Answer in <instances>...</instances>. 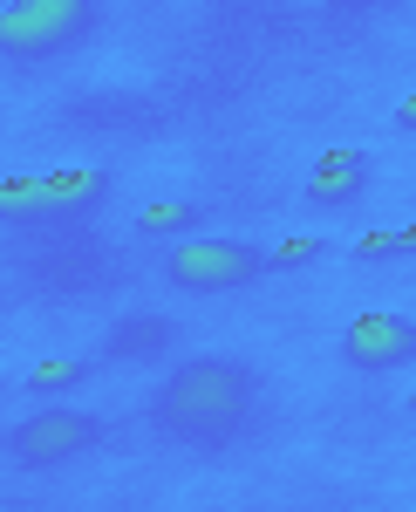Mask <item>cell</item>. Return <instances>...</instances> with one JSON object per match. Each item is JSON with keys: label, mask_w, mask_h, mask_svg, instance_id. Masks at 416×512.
<instances>
[{"label": "cell", "mask_w": 416, "mask_h": 512, "mask_svg": "<svg viewBox=\"0 0 416 512\" xmlns=\"http://www.w3.org/2000/svg\"><path fill=\"white\" fill-rule=\"evenodd\" d=\"M253 403H260V376L246 369V362H232V355H191L178 362L151 396V424L171 444H191V451H219L232 437L246 431V417H253Z\"/></svg>", "instance_id": "6da1fadb"}, {"label": "cell", "mask_w": 416, "mask_h": 512, "mask_svg": "<svg viewBox=\"0 0 416 512\" xmlns=\"http://www.w3.org/2000/svg\"><path fill=\"white\" fill-rule=\"evenodd\" d=\"M103 28V0H14L0 7V62L35 69V62H62Z\"/></svg>", "instance_id": "7a4b0ae2"}, {"label": "cell", "mask_w": 416, "mask_h": 512, "mask_svg": "<svg viewBox=\"0 0 416 512\" xmlns=\"http://www.w3.org/2000/svg\"><path fill=\"white\" fill-rule=\"evenodd\" d=\"M260 274H266V246H253V239L185 233L164 253V287H178V294H246Z\"/></svg>", "instance_id": "3957f363"}, {"label": "cell", "mask_w": 416, "mask_h": 512, "mask_svg": "<svg viewBox=\"0 0 416 512\" xmlns=\"http://www.w3.org/2000/svg\"><path fill=\"white\" fill-rule=\"evenodd\" d=\"M96 444H103V417L62 403V396H48L35 417H21V424L7 431V458H14L21 472H55V465L89 458Z\"/></svg>", "instance_id": "277c9868"}, {"label": "cell", "mask_w": 416, "mask_h": 512, "mask_svg": "<svg viewBox=\"0 0 416 512\" xmlns=\"http://www.w3.org/2000/svg\"><path fill=\"white\" fill-rule=\"evenodd\" d=\"M341 362L348 369H362V376H389V369H403L416 362V321L410 315H355L341 328Z\"/></svg>", "instance_id": "5b68a950"}, {"label": "cell", "mask_w": 416, "mask_h": 512, "mask_svg": "<svg viewBox=\"0 0 416 512\" xmlns=\"http://www.w3.org/2000/svg\"><path fill=\"white\" fill-rule=\"evenodd\" d=\"M369 178H376L369 151H355V144H341V151H321V164L307 171V205H314V212H348L355 198L369 192Z\"/></svg>", "instance_id": "8992f818"}, {"label": "cell", "mask_w": 416, "mask_h": 512, "mask_svg": "<svg viewBox=\"0 0 416 512\" xmlns=\"http://www.w3.org/2000/svg\"><path fill=\"white\" fill-rule=\"evenodd\" d=\"M110 198V171H48L41 178V226H82Z\"/></svg>", "instance_id": "52a82bcc"}, {"label": "cell", "mask_w": 416, "mask_h": 512, "mask_svg": "<svg viewBox=\"0 0 416 512\" xmlns=\"http://www.w3.org/2000/svg\"><path fill=\"white\" fill-rule=\"evenodd\" d=\"M178 349V321L171 315H123L103 335V362H164V355Z\"/></svg>", "instance_id": "ba28073f"}, {"label": "cell", "mask_w": 416, "mask_h": 512, "mask_svg": "<svg viewBox=\"0 0 416 512\" xmlns=\"http://www.w3.org/2000/svg\"><path fill=\"white\" fill-rule=\"evenodd\" d=\"M205 198H157L137 212V233L144 239H185V233H205Z\"/></svg>", "instance_id": "9c48e42d"}, {"label": "cell", "mask_w": 416, "mask_h": 512, "mask_svg": "<svg viewBox=\"0 0 416 512\" xmlns=\"http://www.w3.org/2000/svg\"><path fill=\"white\" fill-rule=\"evenodd\" d=\"M96 362H103V355H55V362L28 369V396H69V390H82V383L96 376Z\"/></svg>", "instance_id": "30bf717a"}, {"label": "cell", "mask_w": 416, "mask_h": 512, "mask_svg": "<svg viewBox=\"0 0 416 512\" xmlns=\"http://www.w3.org/2000/svg\"><path fill=\"white\" fill-rule=\"evenodd\" d=\"M0 226L41 233V178H0Z\"/></svg>", "instance_id": "8fae6325"}, {"label": "cell", "mask_w": 416, "mask_h": 512, "mask_svg": "<svg viewBox=\"0 0 416 512\" xmlns=\"http://www.w3.org/2000/svg\"><path fill=\"white\" fill-rule=\"evenodd\" d=\"M362 267H382V260H416V226H396V233H369L355 246Z\"/></svg>", "instance_id": "7c38bea8"}, {"label": "cell", "mask_w": 416, "mask_h": 512, "mask_svg": "<svg viewBox=\"0 0 416 512\" xmlns=\"http://www.w3.org/2000/svg\"><path fill=\"white\" fill-rule=\"evenodd\" d=\"M328 253V239H280V246H266V274H301Z\"/></svg>", "instance_id": "4fadbf2b"}, {"label": "cell", "mask_w": 416, "mask_h": 512, "mask_svg": "<svg viewBox=\"0 0 416 512\" xmlns=\"http://www.w3.org/2000/svg\"><path fill=\"white\" fill-rule=\"evenodd\" d=\"M335 14H376V7H396V0H328Z\"/></svg>", "instance_id": "5bb4252c"}, {"label": "cell", "mask_w": 416, "mask_h": 512, "mask_svg": "<svg viewBox=\"0 0 416 512\" xmlns=\"http://www.w3.org/2000/svg\"><path fill=\"white\" fill-rule=\"evenodd\" d=\"M396 123H403V130H416V96L403 103V110H396Z\"/></svg>", "instance_id": "9a60e30c"}, {"label": "cell", "mask_w": 416, "mask_h": 512, "mask_svg": "<svg viewBox=\"0 0 416 512\" xmlns=\"http://www.w3.org/2000/svg\"><path fill=\"white\" fill-rule=\"evenodd\" d=\"M410 403H416V396H410Z\"/></svg>", "instance_id": "2e32d148"}]
</instances>
